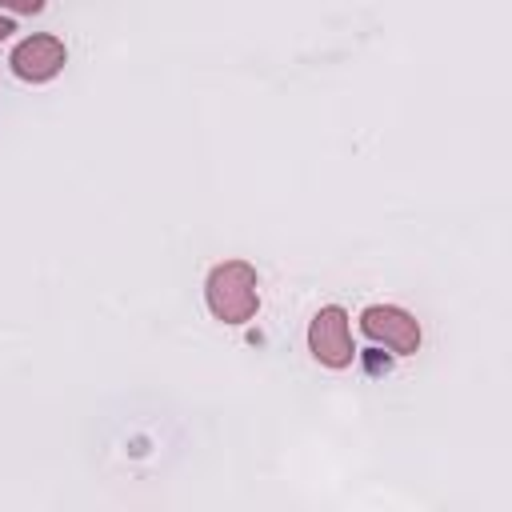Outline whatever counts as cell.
Returning <instances> with one entry per match:
<instances>
[{"label": "cell", "instance_id": "obj_1", "mask_svg": "<svg viewBox=\"0 0 512 512\" xmlns=\"http://www.w3.org/2000/svg\"><path fill=\"white\" fill-rule=\"evenodd\" d=\"M208 308L224 324H244L256 316V268L248 260H224L208 272Z\"/></svg>", "mask_w": 512, "mask_h": 512}, {"label": "cell", "instance_id": "obj_2", "mask_svg": "<svg viewBox=\"0 0 512 512\" xmlns=\"http://www.w3.org/2000/svg\"><path fill=\"white\" fill-rule=\"evenodd\" d=\"M308 348H312V356H316L320 364H328V368H348V364H352L356 348H352V336H348V316H344V308L328 304V308H320V312L312 316V324H308Z\"/></svg>", "mask_w": 512, "mask_h": 512}, {"label": "cell", "instance_id": "obj_3", "mask_svg": "<svg viewBox=\"0 0 512 512\" xmlns=\"http://www.w3.org/2000/svg\"><path fill=\"white\" fill-rule=\"evenodd\" d=\"M360 328H364V336H368V340L388 344V348H392V352H400V356H408V352H416V348H420V324H416L404 308L372 304V308H364Z\"/></svg>", "mask_w": 512, "mask_h": 512}, {"label": "cell", "instance_id": "obj_4", "mask_svg": "<svg viewBox=\"0 0 512 512\" xmlns=\"http://www.w3.org/2000/svg\"><path fill=\"white\" fill-rule=\"evenodd\" d=\"M8 64H12V72L20 80H32V84L52 80L64 68V44L56 36H28V40H20L12 48V60Z\"/></svg>", "mask_w": 512, "mask_h": 512}, {"label": "cell", "instance_id": "obj_5", "mask_svg": "<svg viewBox=\"0 0 512 512\" xmlns=\"http://www.w3.org/2000/svg\"><path fill=\"white\" fill-rule=\"evenodd\" d=\"M0 8H12V12H40L44 8V0H0Z\"/></svg>", "mask_w": 512, "mask_h": 512}, {"label": "cell", "instance_id": "obj_6", "mask_svg": "<svg viewBox=\"0 0 512 512\" xmlns=\"http://www.w3.org/2000/svg\"><path fill=\"white\" fill-rule=\"evenodd\" d=\"M12 32H16V24H12V20H8V16H0V40H8V36H12Z\"/></svg>", "mask_w": 512, "mask_h": 512}]
</instances>
